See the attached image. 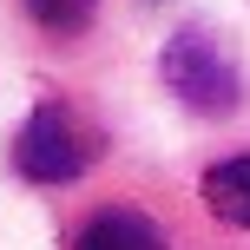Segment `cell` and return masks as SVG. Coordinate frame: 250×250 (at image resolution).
<instances>
[{"mask_svg": "<svg viewBox=\"0 0 250 250\" xmlns=\"http://www.w3.org/2000/svg\"><path fill=\"white\" fill-rule=\"evenodd\" d=\"M20 7L33 13V26H46V33L73 40V33H86V26H92L99 0H20Z\"/></svg>", "mask_w": 250, "mask_h": 250, "instance_id": "obj_5", "label": "cell"}, {"mask_svg": "<svg viewBox=\"0 0 250 250\" xmlns=\"http://www.w3.org/2000/svg\"><path fill=\"white\" fill-rule=\"evenodd\" d=\"M158 66H165V86L191 112H204V119H230L237 112V66L224 60V46L211 33H191V26L171 33V46H165Z\"/></svg>", "mask_w": 250, "mask_h": 250, "instance_id": "obj_2", "label": "cell"}, {"mask_svg": "<svg viewBox=\"0 0 250 250\" xmlns=\"http://www.w3.org/2000/svg\"><path fill=\"white\" fill-rule=\"evenodd\" d=\"M73 250H165V237H158V224L138 217V211H99L79 230Z\"/></svg>", "mask_w": 250, "mask_h": 250, "instance_id": "obj_4", "label": "cell"}, {"mask_svg": "<svg viewBox=\"0 0 250 250\" xmlns=\"http://www.w3.org/2000/svg\"><path fill=\"white\" fill-rule=\"evenodd\" d=\"M204 204H211L217 224L250 230V151H237V158H224V165L204 171Z\"/></svg>", "mask_w": 250, "mask_h": 250, "instance_id": "obj_3", "label": "cell"}, {"mask_svg": "<svg viewBox=\"0 0 250 250\" xmlns=\"http://www.w3.org/2000/svg\"><path fill=\"white\" fill-rule=\"evenodd\" d=\"M92 165V138L79 132V119L66 105H33L26 125L13 132V171L33 178V185H73L79 171Z\"/></svg>", "mask_w": 250, "mask_h": 250, "instance_id": "obj_1", "label": "cell"}]
</instances>
